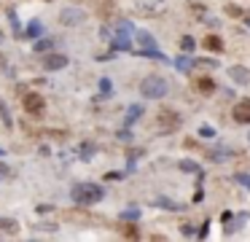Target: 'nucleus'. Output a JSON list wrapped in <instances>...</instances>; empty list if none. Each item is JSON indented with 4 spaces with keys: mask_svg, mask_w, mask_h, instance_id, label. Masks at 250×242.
Here are the masks:
<instances>
[{
    "mask_svg": "<svg viewBox=\"0 0 250 242\" xmlns=\"http://www.w3.org/2000/svg\"><path fill=\"white\" fill-rule=\"evenodd\" d=\"M103 197H105V188L97 186V183H76V186L70 188V199L76 204H83V207L97 204Z\"/></svg>",
    "mask_w": 250,
    "mask_h": 242,
    "instance_id": "obj_1",
    "label": "nucleus"
},
{
    "mask_svg": "<svg viewBox=\"0 0 250 242\" xmlns=\"http://www.w3.org/2000/svg\"><path fill=\"white\" fill-rule=\"evenodd\" d=\"M167 91H169V84L162 75H146L140 81V94L148 97V100H162V97H167Z\"/></svg>",
    "mask_w": 250,
    "mask_h": 242,
    "instance_id": "obj_2",
    "label": "nucleus"
},
{
    "mask_svg": "<svg viewBox=\"0 0 250 242\" xmlns=\"http://www.w3.org/2000/svg\"><path fill=\"white\" fill-rule=\"evenodd\" d=\"M132 32H135L132 22L121 19L113 30V51H129L132 48Z\"/></svg>",
    "mask_w": 250,
    "mask_h": 242,
    "instance_id": "obj_3",
    "label": "nucleus"
},
{
    "mask_svg": "<svg viewBox=\"0 0 250 242\" xmlns=\"http://www.w3.org/2000/svg\"><path fill=\"white\" fill-rule=\"evenodd\" d=\"M22 105H24V110H27L30 116H43V110H46V100L38 94V91H30V94H24V97H22Z\"/></svg>",
    "mask_w": 250,
    "mask_h": 242,
    "instance_id": "obj_4",
    "label": "nucleus"
},
{
    "mask_svg": "<svg viewBox=\"0 0 250 242\" xmlns=\"http://www.w3.org/2000/svg\"><path fill=\"white\" fill-rule=\"evenodd\" d=\"M180 127V116L175 110H162L159 113V129L162 132H172V129Z\"/></svg>",
    "mask_w": 250,
    "mask_h": 242,
    "instance_id": "obj_5",
    "label": "nucleus"
},
{
    "mask_svg": "<svg viewBox=\"0 0 250 242\" xmlns=\"http://www.w3.org/2000/svg\"><path fill=\"white\" fill-rule=\"evenodd\" d=\"M229 78L239 86H248L250 84V70L245 67V65H234V67H229Z\"/></svg>",
    "mask_w": 250,
    "mask_h": 242,
    "instance_id": "obj_6",
    "label": "nucleus"
},
{
    "mask_svg": "<svg viewBox=\"0 0 250 242\" xmlns=\"http://www.w3.org/2000/svg\"><path fill=\"white\" fill-rule=\"evenodd\" d=\"M231 118L237 124H250V102L248 100L237 102V105H234V110H231Z\"/></svg>",
    "mask_w": 250,
    "mask_h": 242,
    "instance_id": "obj_7",
    "label": "nucleus"
},
{
    "mask_svg": "<svg viewBox=\"0 0 250 242\" xmlns=\"http://www.w3.org/2000/svg\"><path fill=\"white\" fill-rule=\"evenodd\" d=\"M83 16H86V14H83L81 8H65V11L60 14V22H62V24L70 27V24H81Z\"/></svg>",
    "mask_w": 250,
    "mask_h": 242,
    "instance_id": "obj_8",
    "label": "nucleus"
},
{
    "mask_svg": "<svg viewBox=\"0 0 250 242\" xmlns=\"http://www.w3.org/2000/svg\"><path fill=\"white\" fill-rule=\"evenodd\" d=\"M43 67L46 70H62V67H67V57L65 54H49L43 59Z\"/></svg>",
    "mask_w": 250,
    "mask_h": 242,
    "instance_id": "obj_9",
    "label": "nucleus"
},
{
    "mask_svg": "<svg viewBox=\"0 0 250 242\" xmlns=\"http://www.w3.org/2000/svg\"><path fill=\"white\" fill-rule=\"evenodd\" d=\"M132 35H135L137 46H140L143 51H146V48H159V46H156V41H153V35H151V32H146V30H137V32H132Z\"/></svg>",
    "mask_w": 250,
    "mask_h": 242,
    "instance_id": "obj_10",
    "label": "nucleus"
},
{
    "mask_svg": "<svg viewBox=\"0 0 250 242\" xmlns=\"http://www.w3.org/2000/svg\"><path fill=\"white\" fill-rule=\"evenodd\" d=\"M156 207H162V210H172V213H178V210H186V204L172 202V199H167V197H159V199H156Z\"/></svg>",
    "mask_w": 250,
    "mask_h": 242,
    "instance_id": "obj_11",
    "label": "nucleus"
},
{
    "mask_svg": "<svg viewBox=\"0 0 250 242\" xmlns=\"http://www.w3.org/2000/svg\"><path fill=\"white\" fill-rule=\"evenodd\" d=\"M245 220H248V213H239L234 220L229 218V220H226V223H229V226H226V234H234V231H239V229H242Z\"/></svg>",
    "mask_w": 250,
    "mask_h": 242,
    "instance_id": "obj_12",
    "label": "nucleus"
},
{
    "mask_svg": "<svg viewBox=\"0 0 250 242\" xmlns=\"http://www.w3.org/2000/svg\"><path fill=\"white\" fill-rule=\"evenodd\" d=\"M19 223L14 218H0V234H17Z\"/></svg>",
    "mask_w": 250,
    "mask_h": 242,
    "instance_id": "obj_13",
    "label": "nucleus"
},
{
    "mask_svg": "<svg viewBox=\"0 0 250 242\" xmlns=\"http://www.w3.org/2000/svg\"><path fill=\"white\" fill-rule=\"evenodd\" d=\"M196 89H199L202 94H212V91H215V81H212V78H207V75H205V78H199V81H196Z\"/></svg>",
    "mask_w": 250,
    "mask_h": 242,
    "instance_id": "obj_14",
    "label": "nucleus"
},
{
    "mask_svg": "<svg viewBox=\"0 0 250 242\" xmlns=\"http://www.w3.org/2000/svg\"><path fill=\"white\" fill-rule=\"evenodd\" d=\"M205 48L207 51H223V41L218 35H207L205 38Z\"/></svg>",
    "mask_w": 250,
    "mask_h": 242,
    "instance_id": "obj_15",
    "label": "nucleus"
},
{
    "mask_svg": "<svg viewBox=\"0 0 250 242\" xmlns=\"http://www.w3.org/2000/svg\"><path fill=\"white\" fill-rule=\"evenodd\" d=\"M43 35V24L41 22H30L27 30H24V38H41Z\"/></svg>",
    "mask_w": 250,
    "mask_h": 242,
    "instance_id": "obj_16",
    "label": "nucleus"
},
{
    "mask_svg": "<svg viewBox=\"0 0 250 242\" xmlns=\"http://www.w3.org/2000/svg\"><path fill=\"white\" fill-rule=\"evenodd\" d=\"M140 116H143V105H129V110H126V127H132Z\"/></svg>",
    "mask_w": 250,
    "mask_h": 242,
    "instance_id": "obj_17",
    "label": "nucleus"
},
{
    "mask_svg": "<svg viewBox=\"0 0 250 242\" xmlns=\"http://www.w3.org/2000/svg\"><path fill=\"white\" fill-rule=\"evenodd\" d=\"M191 67H205V70H215L218 62L215 59H191Z\"/></svg>",
    "mask_w": 250,
    "mask_h": 242,
    "instance_id": "obj_18",
    "label": "nucleus"
},
{
    "mask_svg": "<svg viewBox=\"0 0 250 242\" xmlns=\"http://www.w3.org/2000/svg\"><path fill=\"white\" fill-rule=\"evenodd\" d=\"M110 91H113V84H110V78H100V100L110 97Z\"/></svg>",
    "mask_w": 250,
    "mask_h": 242,
    "instance_id": "obj_19",
    "label": "nucleus"
},
{
    "mask_svg": "<svg viewBox=\"0 0 250 242\" xmlns=\"http://www.w3.org/2000/svg\"><path fill=\"white\" fill-rule=\"evenodd\" d=\"M94 154H97V145H94V143H83V145H81V159H83V161H89Z\"/></svg>",
    "mask_w": 250,
    "mask_h": 242,
    "instance_id": "obj_20",
    "label": "nucleus"
},
{
    "mask_svg": "<svg viewBox=\"0 0 250 242\" xmlns=\"http://www.w3.org/2000/svg\"><path fill=\"white\" fill-rule=\"evenodd\" d=\"M229 156H234V151H229V148L210 151V159H212V161H223V159H229Z\"/></svg>",
    "mask_w": 250,
    "mask_h": 242,
    "instance_id": "obj_21",
    "label": "nucleus"
},
{
    "mask_svg": "<svg viewBox=\"0 0 250 242\" xmlns=\"http://www.w3.org/2000/svg\"><path fill=\"white\" fill-rule=\"evenodd\" d=\"M180 48H183L186 54H191V51L196 48V41H194L191 35H183V38H180Z\"/></svg>",
    "mask_w": 250,
    "mask_h": 242,
    "instance_id": "obj_22",
    "label": "nucleus"
},
{
    "mask_svg": "<svg viewBox=\"0 0 250 242\" xmlns=\"http://www.w3.org/2000/svg\"><path fill=\"white\" fill-rule=\"evenodd\" d=\"M175 67L183 70V73H188V70H191V59L188 57H178V59H175Z\"/></svg>",
    "mask_w": 250,
    "mask_h": 242,
    "instance_id": "obj_23",
    "label": "nucleus"
},
{
    "mask_svg": "<svg viewBox=\"0 0 250 242\" xmlns=\"http://www.w3.org/2000/svg\"><path fill=\"white\" fill-rule=\"evenodd\" d=\"M137 218H140V210L137 207H129V210L121 213V220H137Z\"/></svg>",
    "mask_w": 250,
    "mask_h": 242,
    "instance_id": "obj_24",
    "label": "nucleus"
},
{
    "mask_svg": "<svg viewBox=\"0 0 250 242\" xmlns=\"http://www.w3.org/2000/svg\"><path fill=\"white\" fill-rule=\"evenodd\" d=\"M234 183H239V186L250 188V175H248V172H237V175H234Z\"/></svg>",
    "mask_w": 250,
    "mask_h": 242,
    "instance_id": "obj_25",
    "label": "nucleus"
},
{
    "mask_svg": "<svg viewBox=\"0 0 250 242\" xmlns=\"http://www.w3.org/2000/svg\"><path fill=\"white\" fill-rule=\"evenodd\" d=\"M49 48H51V38H43V41H38V43H35V51H49Z\"/></svg>",
    "mask_w": 250,
    "mask_h": 242,
    "instance_id": "obj_26",
    "label": "nucleus"
},
{
    "mask_svg": "<svg viewBox=\"0 0 250 242\" xmlns=\"http://www.w3.org/2000/svg\"><path fill=\"white\" fill-rule=\"evenodd\" d=\"M180 170L183 172H199V164H194V161H180Z\"/></svg>",
    "mask_w": 250,
    "mask_h": 242,
    "instance_id": "obj_27",
    "label": "nucleus"
},
{
    "mask_svg": "<svg viewBox=\"0 0 250 242\" xmlns=\"http://www.w3.org/2000/svg\"><path fill=\"white\" fill-rule=\"evenodd\" d=\"M226 14L229 16H242V8H239V5H234V3H229L226 5Z\"/></svg>",
    "mask_w": 250,
    "mask_h": 242,
    "instance_id": "obj_28",
    "label": "nucleus"
},
{
    "mask_svg": "<svg viewBox=\"0 0 250 242\" xmlns=\"http://www.w3.org/2000/svg\"><path fill=\"white\" fill-rule=\"evenodd\" d=\"M199 134H202V137H215V129L205 124V127H199Z\"/></svg>",
    "mask_w": 250,
    "mask_h": 242,
    "instance_id": "obj_29",
    "label": "nucleus"
},
{
    "mask_svg": "<svg viewBox=\"0 0 250 242\" xmlns=\"http://www.w3.org/2000/svg\"><path fill=\"white\" fill-rule=\"evenodd\" d=\"M0 116H3V124H6V127H11V113L6 110V105H0Z\"/></svg>",
    "mask_w": 250,
    "mask_h": 242,
    "instance_id": "obj_30",
    "label": "nucleus"
},
{
    "mask_svg": "<svg viewBox=\"0 0 250 242\" xmlns=\"http://www.w3.org/2000/svg\"><path fill=\"white\" fill-rule=\"evenodd\" d=\"M8 175H11V170H8V164H6V161H0V180H6Z\"/></svg>",
    "mask_w": 250,
    "mask_h": 242,
    "instance_id": "obj_31",
    "label": "nucleus"
},
{
    "mask_svg": "<svg viewBox=\"0 0 250 242\" xmlns=\"http://www.w3.org/2000/svg\"><path fill=\"white\" fill-rule=\"evenodd\" d=\"M180 231H183L186 237H194V234H196V229H194L191 223H183V226H180Z\"/></svg>",
    "mask_w": 250,
    "mask_h": 242,
    "instance_id": "obj_32",
    "label": "nucleus"
},
{
    "mask_svg": "<svg viewBox=\"0 0 250 242\" xmlns=\"http://www.w3.org/2000/svg\"><path fill=\"white\" fill-rule=\"evenodd\" d=\"M38 229H43V231H57V223H38Z\"/></svg>",
    "mask_w": 250,
    "mask_h": 242,
    "instance_id": "obj_33",
    "label": "nucleus"
},
{
    "mask_svg": "<svg viewBox=\"0 0 250 242\" xmlns=\"http://www.w3.org/2000/svg\"><path fill=\"white\" fill-rule=\"evenodd\" d=\"M191 11H194L196 16H205V5H196V3H194V5H191Z\"/></svg>",
    "mask_w": 250,
    "mask_h": 242,
    "instance_id": "obj_34",
    "label": "nucleus"
},
{
    "mask_svg": "<svg viewBox=\"0 0 250 242\" xmlns=\"http://www.w3.org/2000/svg\"><path fill=\"white\" fill-rule=\"evenodd\" d=\"M124 234H126V237H137V234H140V231H137L135 226H126V229H124Z\"/></svg>",
    "mask_w": 250,
    "mask_h": 242,
    "instance_id": "obj_35",
    "label": "nucleus"
},
{
    "mask_svg": "<svg viewBox=\"0 0 250 242\" xmlns=\"http://www.w3.org/2000/svg\"><path fill=\"white\" fill-rule=\"evenodd\" d=\"M121 177V172H108V175H105V180H119Z\"/></svg>",
    "mask_w": 250,
    "mask_h": 242,
    "instance_id": "obj_36",
    "label": "nucleus"
},
{
    "mask_svg": "<svg viewBox=\"0 0 250 242\" xmlns=\"http://www.w3.org/2000/svg\"><path fill=\"white\" fill-rule=\"evenodd\" d=\"M119 137H121V140H132V134H129V129H121V132H119Z\"/></svg>",
    "mask_w": 250,
    "mask_h": 242,
    "instance_id": "obj_37",
    "label": "nucleus"
},
{
    "mask_svg": "<svg viewBox=\"0 0 250 242\" xmlns=\"http://www.w3.org/2000/svg\"><path fill=\"white\" fill-rule=\"evenodd\" d=\"M207 226H210V223H207V220H205V223H202V229L196 231V234H199V237H207Z\"/></svg>",
    "mask_w": 250,
    "mask_h": 242,
    "instance_id": "obj_38",
    "label": "nucleus"
},
{
    "mask_svg": "<svg viewBox=\"0 0 250 242\" xmlns=\"http://www.w3.org/2000/svg\"><path fill=\"white\" fill-rule=\"evenodd\" d=\"M3 154H6V151H3V148H0V159H3Z\"/></svg>",
    "mask_w": 250,
    "mask_h": 242,
    "instance_id": "obj_39",
    "label": "nucleus"
},
{
    "mask_svg": "<svg viewBox=\"0 0 250 242\" xmlns=\"http://www.w3.org/2000/svg\"><path fill=\"white\" fill-rule=\"evenodd\" d=\"M0 43H3V32H0Z\"/></svg>",
    "mask_w": 250,
    "mask_h": 242,
    "instance_id": "obj_40",
    "label": "nucleus"
},
{
    "mask_svg": "<svg viewBox=\"0 0 250 242\" xmlns=\"http://www.w3.org/2000/svg\"><path fill=\"white\" fill-rule=\"evenodd\" d=\"M248 140H250V134H248Z\"/></svg>",
    "mask_w": 250,
    "mask_h": 242,
    "instance_id": "obj_41",
    "label": "nucleus"
}]
</instances>
